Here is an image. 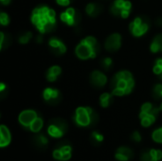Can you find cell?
Segmentation results:
<instances>
[{
  "mask_svg": "<svg viewBox=\"0 0 162 161\" xmlns=\"http://www.w3.org/2000/svg\"><path fill=\"white\" fill-rule=\"evenodd\" d=\"M76 54L81 59H88L94 58L97 54L93 51V49L85 43L82 42L76 48Z\"/></svg>",
  "mask_w": 162,
  "mask_h": 161,
  "instance_id": "cell-1",
  "label": "cell"
},
{
  "mask_svg": "<svg viewBox=\"0 0 162 161\" xmlns=\"http://www.w3.org/2000/svg\"><path fill=\"white\" fill-rule=\"evenodd\" d=\"M76 122L80 126H88L90 124V115L86 107H80L76 111Z\"/></svg>",
  "mask_w": 162,
  "mask_h": 161,
  "instance_id": "cell-2",
  "label": "cell"
},
{
  "mask_svg": "<svg viewBox=\"0 0 162 161\" xmlns=\"http://www.w3.org/2000/svg\"><path fill=\"white\" fill-rule=\"evenodd\" d=\"M37 118V115L34 111L32 110H26L24 112H22L19 116V121L20 123L25 126V127H28L30 126V124L34 121V119Z\"/></svg>",
  "mask_w": 162,
  "mask_h": 161,
  "instance_id": "cell-3",
  "label": "cell"
},
{
  "mask_svg": "<svg viewBox=\"0 0 162 161\" xmlns=\"http://www.w3.org/2000/svg\"><path fill=\"white\" fill-rule=\"evenodd\" d=\"M119 47H120V36L119 34H117V33L111 35L105 43V48L109 51H115L119 49Z\"/></svg>",
  "mask_w": 162,
  "mask_h": 161,
  "instance_id": "cell-4",
  "label": "cell"
},
{
  "mask_svg": "<svg viewBox=\"0 0 162 161\" xmlns=\"http://www.w3.org/2000/svg\"><path fill=\"white\" fill-rule=\"evenodd\" d=\"M11 141V134L9 129L2 125L0 127V147H6Z\"/></svg>",
  "mask_w": 162,
  "mask_h": 161,
  "instance_id": "cell-5",
  "label": "cell"
},
{
  "mask_svg": "<svg viewBox=\"0 0 162 161\" xmlns=\"http://www.w3.org/2000/svg\"><path fill=\"white\" fill-rule=\"evenodd\" d=\"M91 82L96 86H104L106 83V77L100 71H94L91 75Z\"/></svg>",
  "mask_w": 162,
  "mask_h": 161,
  "instance_id": "cell-6",
  "label": "cell"
},
{
  "mask_svg": "<svg viewBox=\"0 0 162 161\" xmlns=\"http://www.w3.org/2000/svg\"><path fill=\"white\" fill-rule=\"evenodd\" d=\"M48 133L53 138H61L64 134V132L62 130L60 127H58L57 125H55L53 123H50V125L48 126Z\"/></svg>",
  "mask_w": 162,
  "mask_h": 161,
  "instance_id": "cell-7",
  "label": "cell"
},
{
  "mask_svg": "<svg viewBox=\"0 0 162 161\" xmlns=\"http://www.w3.org/2000/svg\"><path fill=\"white\" fill-rule=\"evenodd\" d=\"M49 46L55 50L56 53L62 54V53L66 52V47H64V45L57 39H51L49 42Z\"/></svg>",
  "mask_w": 162,
  "mask_h": 161,
  "instance_id": "cell-8",
  "label": "cell"
},
{
  "mask_svg": "<svg viewBox=\"0 0 162 161\" xmlns=\"http://www.w3.org/2000/svg\"><path fill=\"white\" fill-rule=\"evenodd\" d=\"M83 42L85 43V44H87V45L93 49V51H94L96 54L99 52V50H100V45L98 44V42H97V40H96L94 37H87V38H85Z\"/></svg>",
  "mask_w": 162,
  "mask_h": 161,
  "instance_id": "cell-9",
  "label": "cell"
},
{
  "mask_svg": "<svg viewBox=\"0 0 162 161\" xmlns=\"http://www.w3.org/2000/svg\"><path fill=\"white\" fill-rule=\"evenodd\" d=\"M42 127H43V120H42V118H36L34 119V121L30 124V126H29V130H30L31 132L36 133V132H39V131L41 130Z\"/></svg>",
  "mask_w": 162,
  "mask_h": 161,
  "instance_id": "cell-10",
  "label": "cell"
},
{
  "mask_svg": "<svg viewBox=\"0 0 162 161\" xmlns=\"http://www.w3.org/2000/svg\"><path fill=\"white\" fill-rule=\"evenodd\" d=\"M33 141H34V143L36 144V146L39 147V148H44V147H46L47 144H48V138H47L45 136H43V135L35 136V137L33 138Z\"/></svg>",
  "mask_w": 162,
  "mask_h": 161,
  "instance_id": "cell-11",
  "label": "cell"
},
{
  "mask_svg": "<svg viewBox=\"0 0 162 161\" xmlns=\"http://www.w3.org/2000/svg\"><path fill=\"white\" fill-rule=\"evenodd\" d=\"M61 73V68L59 67H53L51 68L48 72V80L49 82H53L56 80L57 76Z\"/></svg>",
  "mask_w": 162,
  "mask_h": 161,
  "instance_id": "cell-12",
  "label": "cell"
},
{
  "mask_svg": "<svg viewBox=\"0 0 162 161\" xmlns=\"http://www.w3.org/2000/svg\"><path fill=\"white\" fill-rule=\"evenodd\" d=\"M12 43V39H11V36L9 34H7L5 36V34L3 32L0 33V45H1V48H8Z\"/></svg>",
  "mask_w": 162,
  "mask_h": 161,
  "instance_id": "cell-13",
  "label": "cell"
},
{
  "mask_svg": "<svg viewBox=\"0 0 162 161\" xmlns=\"http://www.w3.org/2000/svg\"><path fill=\"white\" fill-rule=\"evenodd\" d=\"M91 140H92L93 144L99 145L104 140V137H103V135L99 134L98 132H93L92 136H91Z\"/></svg>",
  "mask_w": 162,
  "mask_h": 161,
  "instance_id": "cell-14",
  "label": "cell"
},
{
  "mask_svg": "<svg viewBox=\"0 0 162 161\" xmlns=\"http://www.w3.org/2000/svg\"><path fill=\"white\" fill-rule=\"evenodd\" d=\"M153 97L155 100H159L162 98V84H157L154 86L153 91Z\"/></svg>",
  "mask_w": 162,
  "mask_h": 161,
  "instance_id": "cell-15",
  "label": "cell"
},
{
  "mask_svg": "<svg viewBox=\"0 0 162 161\" xmlns=\"http://www.w3.org/2000/svg\"><path fill=\"white\" fill-rule=\"evenodd\" d=\"M110 101H111V97L109 94L104 93L101 96V104L103 107H107L110 103Z\"/></svg>",
  "mask_w": 162,
  "mask_h": 161,
  "instance_id": "cell-16",
  "label": "cell"
},
{
  "mask_svg": "<svg viewBox=\"0 0 162 161\" xmlns=\"http://www.w3.org/2000/svg\"><path fill=\"white\" fill-rule=\"evenodd\" d=\"M118 153H123V154H125L126 156H128L129 158H132L133 156H134V153H133V151L131 150V149H129V148H127V147H120V148H119L118 149V151H117Z\"/></svg>",
  "mask_w": 162,
  "mask_h": 161,
  "instance_id": "cell-17",
  "label": "cell"
},
{
  "mask_svg": "<svg viewBox=\"0 0 162 161\" xmlns=\"http://www.w3.org/2000/svg\"><path fill=\"white\" fill-rule=\"evenodd\" d=\"M116 77L119 80H125V81H128V80L132 79V75H131V73L129 72V71H120V72H119L116 75Z\"/></svg>",
  "mask_w": 162,
  "mask_h": 161,
  "instance_id": "cell-18",
  "label": "cell"
},
{
  "mask_svg": "<svg viewBox=\"0 0 162 161\" xmlns=\"http://www.w3.org/2000/svg\"><path fill=\"white\" fill-rule=\"evenodd\" d=\"M153 139L157 143H162V128H159L153 133Z\"/></svg>",
  "mask_w": 162,
  "mask_h": 161,
  "instance_id": "cell-19",
  "label": "cell"
},
{
  "mask_svg": "<svg viewBox=\"0 0 162 161\" xmlns=\"http://www.w3.org/2000/svg\"><path fill=\"white\" fill-rule=\"evenodd\" d=\"M102 66L105 70H109V68L112 66V60L110 58H104L102 61Z\"/></svg>",
  "mask_w": 162,
  "mask_h": 161,
  "instance_id": "cell-20",
  "label": "cell"
},
{
  "mask_svg": "<svg viewBox=\"0 0 162 161\" xmlns=\"http://www.w3.org/2000/svg\"><path fill=\"white\" fill-rule=\"evenodd\" d=\"M30 38H31V33H30V32H25V33H23V35L20 36L19 41H20V43L25 44V43L28 42V40Z\"/></svg>",
  "mask_w": 162,
  "mask_h": 161,
  "instance_id": "cell-21",
  "label": "cell"
},
{
  "mask_svg": "<svg viewBox=\"0 0 162 161\" xmlns=\"http://www.w3.org/2000/svg\"><path fill=\"white\" fill-rule=\"evenodd\" d=\"M132 30V32H133V34L134 35H136V36H140V35H142L144 32H143V30L141 29V28H140V26H134V28L131 29Z\"/></svg>",
  "mask_w": 162,
  "mask_h": 161,
  "instance_id": "cell-22",
  "label": "cell"
},
{
  "mask_svg": "<svg viewBox=\"0 0 162 161\" xmlns=\"http://www.w3.org/2000/svg\"><path fill=\"white\" fill-rule=\"evenodd\" d=\"M134 80L133 79H130V80H128L127 81V87L125 88V94H129L131 91H132V89H133V87H134Z\"/></svg>",
  "mask_w": 162,
  "mask_h": 161,
  "instance_id": "cell-23",
  "label": "cell"
},
{
  "mask_svg": "<svg viewBox=\"0 0 162 161\" xmlns=\"http://www.w3.org/2000/svg\"><path fill=\"white\" fill-rule=\"evenodd\" d=\"M141 161H153V158H152V155L150 153V151L144 152L141 154Z\"/></svg>",
  "mask_w": 162,
  "mask_h": 161,
  "instance_id": "cell-24",
  "label": "cell"
},
{
  "mask_svg": "<svg viewBox=\"0 0 162 161\" xmlns=\"http://www.w3.org/2000/svg\"><path fill=\"white\" fill-rule=\"evenodd\" d=\"M0 21H1V24L2 25H8L9 24V17L6 13H1L0 14Z\"/></svg>",
  "mask_w": 162,
  "mask_h": 161,
  "instance_id": "cell-25",
  "label": "cell"
},
{
  "mask_svg": "<svg viewBox=\"0 0 162 161\" xmlns=\"http://www.w3.org/2000/svg\"><path fill=\"white\" fill-rule=\"evenodd\" d=\"M52 88H47L45 91H44V98L45 100L48 102L49 99H50V97H51V94H52Z\"/></svg>",
  "mask_w": 162,
  "mask_h": 161,
  "instance_id": "cell-26",
  "label": "cell"
},
{
  "mask_svg": "<svg viewBox=\"0 0 162 161\" xmlns=\"http://www.w3.org/2000/svg\"><path fill=\"white\" fill-rule=\"evenodd\" d=\"M152 108H153V106H152V104H151V103H144V104L142 105V107H141V112L149 113V112L152 110Z\"/></svg>",
  "mask_w": 162,
  "mask_h": 161,
  "instance_id": "cell-27",
  "label": "cell"
},
{
  "mask_svg": "<svg viewBox=\"0 0 162 161\" xmlns=\"http://www.w3.org/2000/svg\"><path fill=\"white\" fill-rule=\"evenodd\" d=\"M53 157H54L55 159L62 160V157H63V152H62L60 149H56V150L53 152Z\"/></svg>",
  "mask_w": 162,
  "mask_h": 161,
  "instance_id": "cell-28",
  "label": "cell"
},
{
  "mask_svg": "<svg viewBox=\"0 0 162 161\" xmlns=\"http://www.w3.org/2000/svg\"><path fill=\"white\" fill-rule=\"evenodd\" d=\"M116 158H117L118 160H119V161H128L129 159H130L128 156H126L125 154L120 153H118V152H117V153H116Z\"/></svg>",
  "mask_w": 162,
  "mask_h": 161,
  "instance_id": "cell-29",
  "label": "cell"
},
{
  "mask_svg": "<svg viewBox=\"0 0 162 161\" xmlns=\"http://www.w3.org/2000/svg\"><path fill=\"white\" fill-rule=\"evenodd\" d=\"M122 10H123V9H120V8L117 7L115 4H114V6L111 8V12H112V13H113L114 15H120Z\"/></svg>",
  "mask_w": 162,
  "mask_h": 161,
  "instance_id": "cell-30",
  "label": "cell"
},
{
  "mask_svg": "<svg viewBox=\"0 0 162 161\" xmlns=\"http://www.w3.org/2000/svg\"><path fill=\"white\" fill-rule=\"evenodd\" d=\"M158 46H159V48H160V51H162V34H159V35H157L155 38H154V40Z\"/></svg>",
  "mask_w": 162,
  "mask_h": 161,
  "instance_id": "cell-31",
  "label": "cell"
},
{
  "mask_svg": "<svg viewBox=\"0 0 162 161\" xmlns=\"http://www.w3.org/2000/svg\"><path fill=\"white\" fill-rule=\"evenodd\" d=\"M117 87L125 90V88L127 87V81H125V80H119V83H118V86Z\"/></svg>",
  "mask_w": 162,
  "mask_h": 161,
  "instance_id": "cell-32",
  "label": "cell"
},
{
  "mask_svg": "<svg viewBox=\"0 0 162 161\" xmlns=\"http://www.w3.org/2000/svg\"><path fill=\"white\" fill-rule=\"evenodd\" d=\"M113 94H114V95H116V96H122V95H124V94H125V91H124L123 89H121V88L117 87V88H115V89H114Z\"/></svg>",
  "mask_w": 162,
  "mask_h": 161,
  "instance_id": "cell-33",
  "label": "cell"
},
{
  "mask_svg": "<svg viewBox=\"0 0 162 161\" xmlns=\"http://www.w3.org/2000/svg\"><path fill=\"white\" fill-rule=\"evenodd\" d=\"M132 139L136 142H139L141 140V137H140V134L139 132H135L133 135H132Z\"/></svg>",
  "mask_w": 162,
  "mask_h": 161,
  "instance_id": "cell-34",
  "label": "cell"
},
{
  "mask_svg": "<svg viewBox=\"0 0 162 161\" xmlns=\"http://www.w3.org/2000/svg\"><path fill=\"white\" fill-rule=\"evenodd\" d=\"M73 20H74V25H77L80 20H81V13L79 12H76L74 16H73Z\"/></svg>",
  "mask_w": 162,
  "mask_h": 161,
  "instance_id": "cell-35",
  "label": "cell"
},
{
  "mask_svg": "<svg viewBox=\"0 0 162 161\" xmlns=\"http://www.w3.org/2000/svg\"><path fill=\"white\" fill-rule=\"evenodd\" d=\"M151 50H152L153 52H157V51H159V50H160L159 46H158L154 41L153 42V44H152V46H151Z\"/></svg>",
  "mask_w": 162,
  "mask_h": 161,
  "instance_id": "cell-36",
  "label": "cell"
},
{
  "mask_svg": "<svg viewBox=\"0 0 162 161\" xmlns=\"http://www.w3.org/2000/svg\"><path fill=\"white\" fill-rule=\"evenodd\" d=\"M150 153H151V155H152L153 161H158L157 155H156V150H154V149L150 150Z\"/></svg>",
  "mask_w": 162,
  "mask_h": 161,
  "instance_id": "cell-37",
  "label": "cell"
},
{
  "mask_svg": "<svg viewBox=\"0 0 162 161\" xmlns=\"http://www.w3.org/2000/svg\"><path fill=\"white\" fill-rule=\"evenodd\" d=\"M124 0H117V1L115 2V5L120 9H123V6H124Z\"/></svg>",
  "mask_w": 162,
  "mask_h": 161,
  "instance_id": "cell-38",
  "label": "cell"
},
{
  "mask_svg": "<svg viewBox=\"0 0 162 161\" xmlns=\"http://www.w3.org/2000/svg\"><path fill=\"white\" fill-rule=\"evenodd\" d=\"M70 157H71V153H63L62 160L66 161V160H68Z\"/></svg>",
  "mask_w": 162,
  "mask_h": 161,
  "instance_id": "cell-39",
  "label": "cell"
},
{
  "mask_svg": "<svg viewBox=\"0 0 162 161\" xmlns=\"http://www.w3.org/2000/svg\"><path fill=\"white\" fill-rule=\"evenodd\" d=\"M154 72L155 73V74H161L162 73V68L161 67H159V66H156L154 67Z\"/></svg>",
  "mask_w": 162,
  "mask_h": 161,
  "instance_id": "cell-40",
  "label": "cell"
},
{
  "mask_svg": "<svg viewBox=\"0 0 162 161\" xmlns=\"http://www.w3.org/2000/svg\"><path fill=\"white\" fill-rule=\"evenodd\" d=\"M57 1H58L59 4H61V5H63V6H67V5L69 4L70 0H57Z\"/></svg>",
  "mask_w": 162,
  "mask_h": 161,
  "instance_id": "cell-41",
  "label": "cell"
},
{
  "mask_svg": "<svg viewBox=\"0 0 162 161\" xmlns=\"http://www.w3.org/2000/svg\"><path fill=\"white\" fill-rule=\"evenodd\" d=\"M123 9L130 11V9H131V3L129 2V1H125L124 2V6H123Z\"/></svg>",
  "mask_w": 162,
  "mask_h": 161,
  "instance_id": "cell-42",
  "label": "cell"
},
{
  "mask_svg": "<svg viewBox=\"0 0 162 161\" xmlns=\"http://www.w3.org/2000/svg\"><path fill=\"white\" fill-rule=\"evenodd\" d=\"M66 13H67L70 17H73L76 12H75V10H74V9H68V11H67Z\"/></svg>",
  "mask_w": 162,
  "mask_h": 161,
  "instance_id": "cell-43",
  "label": "cell"
},
{
  "mask_svg": "<svg viewBox=\"0 0 162 161\" xmlns=\"http://www.w3.org/2000/svg\"><path fill=\"white\" fill-rule=\"evenodd\" d=\"M48 17H49V18H51V19H55V13H54V11H53V10H49V11H48Z\"/></svg>",
  "mask_w": 162,
  "mask_h": 161,
  "instance_id": "cell-44",
  "label": "cell"
},
{
  "mask_svg": "<svg viewBox=\"0 0 162 161\" xmlns=\"http://www.w3.org/2000/svg\"><path fill=\"white\" fill-rule=\"evenodd\" d=\"M120 15L123 17V18H126L128 15H129V11L128 10H122V12H121V13H120Z\"/></svg>",
  "mask_w": 162,
  "mask_h": 161,
  "instance_id": "cell-45",
  "label": "cell"
},
{
  "mask_svg": "<svg viewBox=\"0 0 162 161\" xmlns=\"http://www.w3.org/2000/svg\"><path fill=\"white\" fill-rule=\"evenodd\" d=\"M156 155H157V159L160 160L162 158V151L160 150H156Z\"/></svg>",
  "mask_w": 162,
  "mask_h": 161,
  "instance_id": "cell-46",
  "label": "cell"
},
{
  "mask_svg": "<svg viewBox=\"0 0 162 161\" xmlns=\"http://www.w3.org/2000/svg\"><path fill=\"white\" fill-rule=\"evenodd\" d=\"M156 24H157L158 26H162V18H158V19L156 20Z\"/></svg>",
  "mask_w": 162,
  "mask_h": 161,
  "instance_id": "cell-47",
  "label": "cell"
},
{
  "mask_svg": "<svg viewBox=\"0 0 162 161\" xmlns=\"http://www.w3.org/2000/svg\"><path fill=\"white\" fill-rule=\"evenodd\" d=\"M1 1H2V3H3L4 5H7V4L10 3V0H1Z\"/></svg>",
  "mask_w": 162,
  "mask_h": 161,
  "instance_id": "cell-48",
  "label": "cell"
},
{
  "mask_svg": "<svg viewBox=\"0 0 162 161\" xmlns=\"http://www.w3.org/2000/svg\"><path fill=\"white\" fill-rule=\"evenodd\" d=\"M157 66L162 68V60H157Z\"/></svg>",
  "mask_w": 162,
  "mask_h": 161,
  "instance_id": "cell-49",
  "label": "cell"
},
{
  "mask_svg": "<svg viewBox=\"0 0 162 161\" xmlns=\"http://www.w3.org/2000/svg\"><path fill=\"white\" fill-rule=\"evenodd\" d=\"M37 41H38V42H41V41H42V37H41V36H39V37L37 38Z\"/></svg>",
  "mask_w": 162,
  "mask_h": 161,
  "instance_id": "cell-50",
  "label": "cell"
},
{
  "mask_svg": "<svg viewBox=\"0 0 162 161\" xmlns=\"http://www.w3.org/2000/svg\"><path fill=\"white\" fill-rule=\"evenodd\" d=\"M159 109H160V110L162 111V103H161V105H160V107H159Z\"/></svg>",
  "mask_w": 162,
  "mask_h": 161,
  "instance_id": "cell-51",
  "label": "cell"
},
{
  "mask_svg": "<svg viewBox=\"0 0 162 161\" xmlns=\"http://www.w3.org/2000/svg\"><path fill=\"white\" fill-rule=\"evenodd\" d=\"M160 78H161V79H162V73H161V74H160Z\"/></svg>",
  "mask_w": 162,
  "mask_h": 161,
  "instance_id": "cell-52",
  "label": "cell"
}]
</instances>
